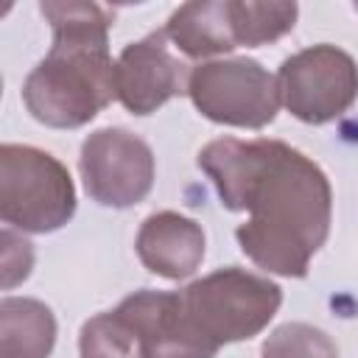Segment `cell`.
Segmentation results:
<instances>
[{
	"mask_svg": "<svg viewBox=\"0 0 358 358\" xmlns=\"http://www.w3.org/2000/svg\"><path fill=\"white\" fill-rule=\"evenodd\" d=\"M235 42L246 48L268 45L285 36L299 17L296 3H255V0H229Z\"/></svg>",
	"mask_w": 358,
	"mask_h": 358,
	"instance_id": "4fadbf2b",
	"label": "cell"
},
{
	"mask_svg": "<svg viewBox=\"0 0 358 358\" xmlns=\"http://www.w3.org/2000/svg\"><path fill=\"white\" fill-rule=\"evenodd\" d=\"M227 210H249L235 238L241 252L268 274L305 277L333 221V190L324 171L282 140L221 137L199 151Z\"/></svg>",
	"mask_w": 358,
	"mask_h": 358,
	"instance_id": "6da1fadb",
	"label": "cell"
},
{
	"mask_svg": "<svg viewBox=\"0 0 358 358\" xmlns=\"http://www.w3.org/2000/svg\"><path fill=\"white\" fill-rule=\"evenodd\" d=\"M115 310L134 330L143 358H215L221 350L187 319L179 291L140 288Z\"/></svg>",
	"mask_w": 358,
	"mask_h": 358,
	"instance_id": "ba28073f",
	"label": "cell"
},
{
	"mask_svg": "<svg viewBox=\"0 0 358 358\" xmlns=\"http://www.w3.org/2000/svg\"><path fill=\"white\" fill-rule=\"evenodd\" d=\"M187 95L207 120L238 129H263L280 109L277 76L246 56L193 67Z\"/></svg>",
	"mask_w": 358,
	"mask_h": 358,
	"instance_id": "5b68a950",
	"label": "cell"
},
{
	"mask_svg": "<svg viewBox=\"0 0 358 358\" xmlns=\"http://www.w3.org/2000/svg\"><path fill=\"white\" fill-rule=\"evenodd\" d=\"M78 352L81 358H143L134 330L117 310H106L84 322Z\"/></svg>",
	"mask_w": 358,
	"mask_h": 358,
	"instance_id": "5bb4252c",
	"label": "cell"
},
{
	"mask_svg": "<svg viewBox=\"0 0 358 358\" xmlns=\"http://www.w3.org/2000/svg\"><path fill=\"white\" fill-rule=\"evenodd\" d=\"M56 344L53 310L31 296L0 302V358H50Z\"/></svg>",
	"mask_w": 358,
	"mask_h": 358,
	"instance_id": "7c38bea8",
	"label": "cell"
},
{
	"mask_svg": "<svg viewBox=\"0 0 358 358\" xmlns=\"http://www.w3.org/2000/svg\"><path fill=\"white\" fill-rule=\"evenodd\" d=\"M39 11L53 28V45L28 73L22 103L50 129H78L117 98L109 56L115 11L81 0H45Z\"/></svg>",
	"mask_w": 358,
	"mask_h": 358,
	"instance_id": "7a4b0ae2",
	"label": "cell"
},
{
	"mask_svg": "<svg viewBox=\"0 0 358 358\" xmlns=\"http://www.w3.org/2000/svg\"><path fill=\"white\" fill-rule=\"evenodd\" d=\"M187 319L218 347L257 336L280 310L282 288L241 266L218 268L179 291Z\"/></svg>",
	"mask_w": 358,
	"mask_h": 358,
	"instance_id": "3957f363",
	"label": "cell"
},
{
	"mask_svg": "<svg viewBox=\"0 0 358 358\" xmlns=\"http://www.w3.org/2000/svg\"><path fill=\"white\" fill-rule=\"evenodd\" d=\"M78 171L92 201L126 210L154 187V151L129 129L106 126L81 143Z\"/></svg>",
	"mask_w": 358,
	"mask_h": 358,
	"instance_id": "52a82bcc",
	"label": "cell"
},
{
	"mask_svg": "<svg viewBox=\"0 0 358 358\" xmlns=\"http://www.w3.org/2000/svg\"><path fill=\"white\" fill-rule=\"evenodd\" d=\"M355 11H358V3H355Z\"/></svg>",
	"mask_w": 358,
	"mask_h": 358,
	"instance_id": "e0dca14e",
	"label": "cell"
},
{
	"mask_svg": "<svg viewBox=\"0 0 358 358\" xmlns=\"http://www.w3.org/2000/svg\"><path fill=\"white\" fill-rule=\"evenodd\" d=\"M117 101L131 115H151L162 103L187 92V64L171 53L168 34L151 31L148 36L126 45L115 62Z\"/></svg>",
	"mask_w": 358,
	"mask_h": 358,
	"instance_id": "9c48e42d",
	"label": "cell"
},
{
	"mask_svg": "<svg viewBox=\"0 0 358 358\" xmlns=\"http://www.w3.org/2000/svg\"><path fill=\"white\" fill-rule=\"evenodd\" d=\"M165 34L187 59H207L238 48L229 0H196L179 6L168 17Z\"/></svg>",
	"mask_w": 358,
	"mask_h": 358,
	"instance_id": "8fae6325",
	"label": "cell"
},
{
	"mask_svg": "<svg viewBox=\"0 0 358 358\" xmlns=\"http://www.w3.org/2000/svg\"><path fill=\"white\" fill-rule=\"evenodd\" d=\"M280 103L302 123L322 126L341 117L358 98V64L336 45H313L280 64Z\"/></svg>",
	"mask_w": 358,
	"mask_h": 358,
	"instance_id": "8992f818",
	"label": "cell"
},
{
	"mask_svg": "<svg viewBox=\"0 0 358 358\" xmlns=\"http://www.w3.org/2000/svg\"><path fill=\"white\" fill-rule=\"evenodd\" d=\"M263 358H338L336 341L305 322H285L263 341Z\"/></svg>",
	"mask_w": 358,
	"mask_h": 358,
	"instance_id": "9a60e30c",
	"label": "cell"
},
{
	"mask_svg": "<svg viewBox=\"0 0 358 358\" xmlns=\"http://www.w3.org/2000/svg\"><path fill=\"white\" fill-rule=\"evenodd\" d=\"M3 241V288H14L17 282H22L28 274H31V266H34V249L25 238L14 235L11 227L3 229L0 235Z\"/></svg>",
	"mask_w": 358,
	"mask_h": 358,
	"instance_id": "2e32d148",
	"label": "cell"
},
{
	"mask_svg": "<svg viewBox=\"0 0 358 358\" xmlns=\"http://www.w3.org/2000/svg\"><path fill=\"white\" fill-rule=\"evenodd\" d=\"M76 213L70 171L48 151L20 143L0 145V218L20 232L62 229Z\"/></svg>",
	"mask_w": 358,
	"mask_h": 358,
	"instance_id": "277c9868",
	"label": "cell"
},
{
	"mask_svg": "<svg viewBox=\"0 0 358 358\" xmlns=\"http://www.w3.org/2000/svg\"><path fill=\"white\" fill-rule=\"evenodd\" d=\"M134 249L151 274L165 280H185L204 260V229L187 215L162 210L140 224Z\"/></svg>",
	"mask_w": 358,
	"mask_h": 358,
	"instance_id": "30bf717a",
	"label": "cell"
}]
</instances>
